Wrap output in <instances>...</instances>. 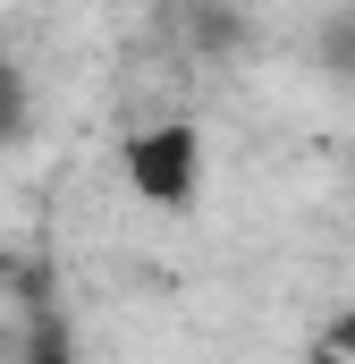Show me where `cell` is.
<instances>
[{
  "label": "cell",
  "mask_w": 355,
  "mask_h": 364,
  "mask_svg": "<svg viewBox=\"0 0 355 364\" xmlns=\"http://www.w3.org/2000/svg\"><path fill=\"white\" fill-rule=\"evenodd\" d=\"M0 51H9V43H0Z\"/></svg>",
  "instance_id": "obj_5"
},
{
  "label": "cell",
  "mask_w": 355,
  "mask_h": 364,
  "mask_svg": "<svg viewBox=\"0 0 355 364\" xmlns=\"http://www.w3.org/2000/svg\"><path fill=\"white\" fill-rule=\"evenodd\" d=\"M322 60H330L339 77H355V17H330V34H322Z\"/></svg>",
  "instance_id": "obj_3"
},
{
  "label": "cell",
  "mask_w": 355,
  "mask_h": 364,
  "mask_svg": "<svg viewBox=\"0 0 355 364\" xmlns=\"http://www.w3.org/2000/svg\"><path fill=\"white\" fill-rule=\"evenodd\" d=\"M119 170L127 186L153 203V212H195L203 203V178H212V153H203V127L195 119H153L119 144Z\"/></svg>",
  "instance_id": "obj_1"
},
{
  "label": "cell",
  "mask_w": 355,
  "mask_h": 364,
  "mask_svg": "<svg viewBox=\"0 0 355 364\" xmlns=\"http://www.w3.org/2000/svg\"><path fill=\"white\" fill-rule=\"evenodd\" d=\"M26 127H34V85H26V68L0 51V153L26 144Z\"/></svg>",
  "instance_id": "obj_2"
},
{
  "label": "cell",
  "mask_w": 355,
  "mask_h": 364,
  "mask_svg": "<svg viewBox=\"0 0 355 364\" xmlns=\"http://www.w3.org/2000/svg\"><path fill=\"white\" fill-rule=\"evenodd\" d=\"M322 348H330V356H355V314H339V322L322 331Z\"/></svg>",
  "instance_id": "obj_4"
}]
</instances>
